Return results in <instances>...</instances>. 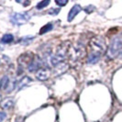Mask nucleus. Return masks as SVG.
Masks as SVG:
<instances>
[{
	"instance_id": "obj_1",
	"label": "nucleus",
	"mask_w": 122,
	"mask_h": 122,
	"mask_svg": "<svg viewBox=\"0 0 122 122\" xmlns=\"http://www.w3.org/2000/svg\"><path fill=\"white\" fill-rule=\"evenodd\" d=\"M107 49L106 41L101 37H94L89 41L88 45V53L101 55L104 53Z\"/></svg>"
},
{
	"instance_id": "obj_2",
	"label": "nucleus",
	"mask_w": 122,
	"mask_h": 122,
	"mask_svg": "<svg viewBox=\"0 0 122 122\" xmlns=\"http://www.w3.org/2000/svg\"><path fill=\"white\" fill-rule=\"evenodd\" d=\"M122 49V36L114 37L110 41L109 47L107 51V57L108 59H114L119 54Z\"/></svg>"
},
{
	"instance_id": "obj_3",
	"label": "nucleus",
	"mask_w": 122,
	"mask_h": 122,
	"mask_svg": "<svg viewBox=\"0 0 122 122\" xmlns=\"http://www.w3.org/2000/svg\"><path fill=\"white\" fill-rule=\"evenodd\" d=\"M30 15L29 12H16L13 13L12 15L10 16V21L11 23L17 26H20L23 25L25 23H27L30 19Z\"/></svg>"
},
{
	"instance_id": "obj_4",
	"label": "nucleus",
	"mask_w": 122,
	"mask_h": 122,
	"mask_svg": "<svg viewBox=\"0 0 122 122\" xmlns=\"http://www.w3.org/2000/svg\"><path fill=\"white\" fill-rule=\"evenodd\" d=\"M34 54L32 52H27V53H23L18 57V65L19 67H25V66H29L31 63V61L34 59Z\"/></svg>"
},
{
	"instance_id": "obj_5",
	"label": "nucleus",
	"mask_w": 122,
	"mask_h": 122,
	"mask_svg": "<svg viewBox=\"0 0 122 122\" xmlns=\"http://www.w3.org/2000/svg\"><path fill=\"white\" fill-rule=\"evenodd\" d=\"M42 64H43L42 59H41L40 56L36 55V56L34 57L33 61H31V63L28 66V70H29V72H30V73H34V72L37 73L40 69H41Z\"/></svg>"
},
{
	"instance_id": "obj_6",
	"label": "nucleus",
	"mask_w": 122,
	"mask_h": 122,
	"mask_svg": "<svg viewBox=\"0 0 122 122\" xmlns=\"http://www.w3.org/2000/svg\"><path fill=\"white\" fill-rule=\"evenodd\" d=\"M50 76H51V70L47 67L41 68L36 73V79L39 81H46L49 79Z\"/></svg>"
},
{
	"instance_id": "obj_7",
	"label": "nucleus",
	"mask_w": 122,
	"mask_h": 122,
	"mask_svg": "<svg viewBox=\"0 0 122 122\" xmlns=\"http://www.w3.org/2000/svg\"><path fill=\"white\" fill-rule=\"evenodd\" d=\"M68 66L67 63L65 62H61L60 64L56 65L54 67V70H53V75L54 76H59V75H61L62 73H64L66 71L68 70Z\"/></svg>"
},
{
	"instance_id": "obj_8",
	"label": "nucleus",
	"mask_w": 122,
	"mask_h": 122,
	"mask_svg": "<svg viewBox=\"0 0 122 122\" xmlns=\"http://www.w3.org/2000/svg\"><path fill=\"white\" fill-rule=\"evenodd\" d=\"M81 10H82V7H81L80 5H74V6L71 8L70 12H69V14H68V21H69V22L72 21Z\"/></svg>"
},
{
	"instance_id": "obj_9",
	"label": "nucleus",
	"mask_w": 122,
	"mask_h": 122,
	"mask_svg": "<svg viewBox=\"0 0 122 122\" xmlns=\"http://www.w3.org/2000/svg\"><path fill=\"white\" fill-rule=\"evenodd\" d=\"M31 81H32V79H31L30 77H29V76H24V77L18 83V86H17L18 90H21L22 88H24L25 86H27V85H29L30 83H31Z\"/></svg>"
},
{
	"instance_id": "obj_10",
	"label": "nucleus",
	"mask_w": 122,
	"mask_h": 122,
	"mask_svg": "<svg viewBox=\"0 0 122 122\" xmlns=\"http://www.w3.org/2000/svg\"><path fill=\"white\" fill-rule=\"evenodd\" d=\"M101 58V55L98 54H94V53H88L87 56V63H90V64H95L99 61Z\"/></svg>"
},
{
	"instance_id": "obj_11",
	"label": "nucleus",
	"mask_w": 122,
	"mask_h": 122,
	"mask_svg": "<svg viewBox=\"0 0 122 122\" xmlns=\"http://www.w3.org/2000/svg\"><path fill=\"white\" fill-rule=\"evenodd\" d=\"M14 103H15L14 99H12V98H6V99H5L1 103V107L3 109H9V108H11L13 107Z\"/></svg>"
},
{
	"instance_id": "obj_12",
	"label": "nucleus",
	"mask_w": 122,
	"mask_h": 122,
	"mask_svg": "<svg viewBox=\"0 0 122 122\" xmlns=\"http://www.w3.org/2000/svg\"><path fill=\"white\" fill-rule=\"evenodd\" d=\"M8 83H9V78H8V76H6V75L3 76V77L1 78V80H0V89H5V90H6Z\"/></svg>"
},
{
	"instance_id": "obj_13",
	"label": "nucleus",
	"mask_w": 122,
	"mask_h": 122,
	"mask_svg": "<svg viewBox=\"0 0 122 122\" xmlns=\"http://www.w3.org/2000/svg\"><path fill=\"white\" fill-rule=\"evenodd\" d=\"M52 28H53L52 24L48 23V24H46L45 26H43L42 28L41 29V30H40V34H41V35H42V34H45V33L49 32V31H51V30H52Z\"/></svg>"
},
{
	"instance_id": "obj_14",
	"label": "nucleus",
	"mask_w": 122,
	"mask_h": 122,
	"mask_svg": "<svg viewBox=\"0 0 122 122\" xmlns=\"http://www.w3.org/2000/svg\"><path fill=\"white\" fill-rule=\"evenodd\" d=\"M14 40V36L12 34H6L2 37L1 39V42L3 43H11Z\"/></svg>"
},
{
	"instance_id": "obj_15",
	"label": "nucleus",
	"mask_w": 122,
	"mask_h": 122,
	"mask_svg": "<svg viewBox=\"0 0 122 122\" xmlns=\"http://www.w3.org/2000/svg\"><path fill=\"white\" fill-rule=\"evenodd\" d=\"M18 85V82L17 81H9V83H8V85H7V87H6V93H10L11 91L14 90V88H16V86Z\"/></svg>"
},
{
	"instance_id": "obj_16",
	"label": "nucleus",
	"mask_w": 122,
	"mask_h": 122,
	"mask_svg": "<svg viewBox=\"0 0 122 122\" xmlns=\"http://www.w3.org/2000/svg\"><path fill=\"white\" fill-rule=\"evenodd\" d=\"M50 3H51L50 0H43V1H41V2L36 6V8L37 9H39V10H41V9H42L43 7H45V6H48Z\"/></svg>"
},
{
	"instance_id": "obj_17",
	"label": "nucleus",
	"mask_w": 122,
	"mask_h": 122,
	"mask_svg": "<svg viewBox=\"0 0 122 122\" xmlns=\"http://www.w3.org/2000/svg\"><path fill=\"white\" fill-rule=\"evenodd\" d=\"M34 39V36H27V37H24V38H22V39H20V43H22L23 45H27L28 43H30Z\"/></svg>"
},
{
	"instance_id": "obj_18",
	"label": "nucleus",
	"mask_w": 122,
	"mask_h": 122,
	"mask_svg": "<svg viewBox=\"0 0 122 122\" xmlns=\"http://www.w3.org/2000/svg\"><path fill=\"white\" fill-rule=\"evenodd\" d=\"M60 11H61V8L60 7L59 8H51L49 11H48V14L51 15V16H56V15L59 14Z\"/></svg>"
},
{
	"instance_id": "obj_19",
	"label": "nucleus",
	"mask_w": 122,
	"mask_h": 122,
	"mask_svg": "<svg viewBox=\"0 0 122 122\" xmlns=\"http://www.w3.org/2000/svg\"><path fill=\"white\" fill-rule=\"evenodd\" d=\"M55 3L59 6H64L65 5H67L68 1H66V0H55Z\"/></svg>"
},
{
	"instance_id": "obj_20",
	"label": "nucleus",
	"mask_w": 122,
	"mask_h": 122,
	"mask_svg": "<svg viewBox=\"0 0 122 122\" xmlns=\"http://www.w3.org/2000/svg\"><path fill=\"white\" fill-rule=\"evenodd\" d=\"M95 9V7H94V6H86V8H85V11H86V13H91L93 10Z\"/></svg>"
},
{
	"instance_id": "obj_21",
	"label": "nucleus",
	"mask_w": 122,
	"mask_h": 122,
	"mask_svg": "<svg viewBox=\"0 0 122 122\" xmlns=\"http://www.w3.org/2000/svg\"><path fill=\"white\" fill-rule=\"evenodd\" d=\"M6 118V114L5 112H0V122H3Z\"/></svg>"
},
{
	"instance_id": "obj_22",
	"label": "nucleus",
	"mask_w": 122,
	"mask_h": 122,
	"mask_svg": "<svg viewBox=\"0 0 122 122\" xmlns=\"http://www.w3.org/2000/svg\"><path fill=\"white\" fill-rule=\"evenodd\" d=\"M118 55H119V58H120V59H122V51L119 52V54H118Z\"/></svg>"
},
{
	"instance_id": "obj_23",
	"label": "nucleus",
	"mask_w": 122,
	"mask_h": 122,
	"mask_svg": "<svg viewBox=\"0 0 122 122\" xmlns=\"http://www.w3.org/2000/svg\"><path fill=\"white\" fill-rule=\"evenodd\" d=\"M1 100H2V95H0V102H1Z\"/></svg>"
}]
</instances>
